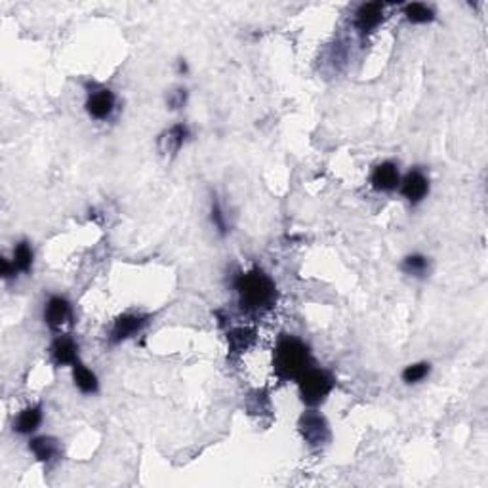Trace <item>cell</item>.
<instances>
[{
    "instance_id": "8fae6325",
    "label": "cell",
    "mask_w": 488,
    "mask_h": 488,
    "mask_svg": "<svg viewBox=\"0 0 488 488\" xmlns=\"http://www.w3.org/2000/svg\"><path fill=\"white\" fill-rule=\"evenodd\" d=\"M52 359L56 364H75L76 355H79V345L75 344V339L62 336L52 344Z\"/></svg>"
},
{
    "instance_id": "30bf717a",
    "label": "cell",
    "mask_w": 488,
    "mask_h": 488,
    "mask_svg": "<svg viewBox=\"0 0 488 488\" xmlns=\"http://www.w3.org/2000/svg\"><path fill=\"white\" fill-rule=\"evenodd\" d=\"M372 187L378 189V191H393L397 185H399V170L393 163H382L378 164L372 172Z\"/></svg>"
},
{
    "instance_id": "52a82bcc",
    "label": "cell",
    "mask_w": 488,
    "mask_h": 488,
    "mask_svg": "<svg viewBox=\"0 0 488 488\" xmlns=\"http://www.w3.org/2000/svg\"><path fill=\"white\" fill-rule=\"evenodd\" d=\"M401 191L412 204H418L429 193V182H427V178L419 170H414V172H408L407 178L402 180Z\"/></svg>"
},
{
    "instance_id": "ac0fdd59",
    "label": "cell",
    "mask_w": 488,
    "mask_h": 488,
    "mask_svg": "<svg viewBox=\"0 0 488 488\" xmlns=\"http://www.w3.org/2000/svg\"><path fill=\"white\" fill-rule=\"evenodd\" d=\"M405 16L410 23H427L433 19L431 8H427L426 4H419V2H414V4H408L405 8Z\"/></svg>"
},
{
    "instance_id": "5bb4252c",
    "label": "cell",
    "mask_w": 488,
    "mask_h": 488,
    "mask_svg": "<svg viewBox=\"0 0 488 488\" xmlns=\"http://www.w3.org/2000/svg\"><path fill=\"white\" fill-rule=\"evenodd\" d=\"M73 378H75V385L81 389L82 393H95L100 383H98V378L92 370H88L84 364H81L76 361L73 364Z\"/></svg>"
},
{
    "instance_id": "7a4b0ae2",
    "label": "cell",
    "mask_w": 488,
    "mask_h": 488,
    "mask_svg": "<svg viewBox=\"0 0 488 488\" xmlns=\"http://www.w3.org/2000/svg\"><path fill=\"white\" fill-rule=\"evenodd\" d=\"M235 286L240 296V303L248 309H265L275 301V284L260 269L243 273L235 282Z\"/></svg>"
},
{
    "instance_id": "7402d4cb",
    "label": "cell",
    "mask_w": 488,
    "mask_h": 488,
    "mask_svg": "<svg viewBox=\"0 0 488 488\" xmlns=\"http://www.w3.org/2000/svg\"><path fill=\"white\" fill-rule=\"evenodd\" d=\"M185 101H187V92L185 90H175V92H172L168 98V105L170 109H180V107L185 105Z\"/></svg>"
},
{
    "instance_id": "e0dca14e",
    "label": "cell",
    "mask_w": 488,
    "mask_h": 488,
    "mask_svg": "<svg viewBox=\"0 0 488 488\" xmlns=\"http://www.w3.org/2000/svg\"><path fill=\"white\" fill-rule=\"evenodd\" d=\"M13 265L16 269L21 271V273H27L31 269L33 265V250L29 243H19L16 248H13Z\"/></svg>"
},
{
    "instance_id": "7c38bea8",
    "label": "cell",
    "mask_w": 488,
    "mask_h": 488,
    "mask_svg": "<svg viewBox=\"0 0 488 488\" xmlns=\"http://www.w3.org/2000/svg\"><path fill=\"white\" fill-rule=\"evenodd\" d=\"M189 130L185 124H175L170 130H166L158 139V149L163 151L164 155H172L175 151H180L183 141L187 139Z\"/></svg>"
},
{
    "instance_id": "5b68a950",
    "label": "cell",
    "mask_w": 488,
    "mask_h": 488,
    "mask_svg": "<svg viewBox=\"0 0 488 488\" xmlns=\"http://www.w3.org/2000/svg\"><path fill=\"white\" fill-rule=\"evenodd\" d=\"M115 105H117L115 94L111 90L103 88V90H98L94 94H90L86 101V111L92 119L105 120L113 115Z\"/></svg>"
},
{
    "instance_id": "ffe728a7",
    "label": "cell",
    "mask_w": 488,
    "mask_h": 488,
    "mask_svg": "<svg viewBox=\"0 0 488 488\" xmlns=\"http://www.w3.org/2000/svg\"><path fill=\"white\" fill-rule=\"evenodd\" d=\"M427 374H429V364L427 363L410 364V366H407L405 372H402V380L407 383H418L422 382Z\"/></svg>"
},
{
    "instance_id": "603a6c76",
    "label": "cell",
    "mask_w": 488,
    "mask_h": 488,
    "mask_svg": "<svg viewBox=\"0 0 488 488\" xmlns=\"http://www.w3.org/2000/svg\"><path fill=\"white\" fill-rule=\"evenodd\" d=\"M16 271L18 269H16V265H13V263L10 265L8 260H2V277H4V279H10L12 275H16Z\"/></svg>"
},
{
    "instance_id": "44dd1931",
    "label": "cell",
    "mask_w": 488,
    "mask_h": 488,
    "mask_svg": "<svg viewBox=\"0 0 488 488\" xmlns=\"http://www.w3.org/2000/svg\"><path fill=\"white\" fill-rule=\"evenodd\" d=\"M212 223H214V227L218 229L219 235H226L227 233L226 216H223V212H221V207H219L218 201L212 202Z\"/></svg>"
},
{
    "instance_id": "9c48e42d",
    "label": "cell",
    "mask_w": 488,
    "mask_h": 488,
    "mask_svg": "<svg viewBox=\"0 0 488 488\" xmlns=\"http://www.w3.org/2000/svg\"><path fill=\"white\" fill-rule=\"evenodd\" d=\"M383 19V4L382 2H368V4H363L359 8L357 13H355V27L359 31L366 35L372 29L382 23Z\"/></svg>"
},
{
    "instance_id": "2e32d148",
    "label": "cell",
    "mask_w": 488,
    "mask_h": 488,
    "mask_svg": "<svg viewBox=\"0 0 488 488\" xmlns=\"http://www.w3.org/2000/svg\"><path fill=\"white\" fill-rule=\"evenodd\" d=\"M227 339H229V345H231L233 351L243 353V351H246L248 347L254 345V342H256V332L250 330V328H235V330L229 332Z\"/></svg>"
},
{
    "instance_id": "3957f363",
    "label": "cell",
    "mask_w": 488,
    "mask_h": 488,
    "mask_svg": "<svg viewBox=\"0 0 488 488\" xmlns=\"http://www.w3.org/2000/svg\"><path fill=\"white\" fill-rule=\"evenodd\" d=\"M301 401L309 407H317L325 401L334 388V378L326 370L309 368L298 378Z\"/></svg>"
},
{
    "instance_id": "ba28073f",
    "label": "cell",
    "mask_w": 488,
    "mask_h": 488,
    "mask_svg": "<svg viewBox=\"0 0 488 488\" xmlns=\"http://www.w3.org/2000/svg\"><path fill=\"white\" fill-rule=\"evenodd\" d=\"M145 325H147V317H144V315H122V317H119V319L115 320L113 332H111V342H113V344H119L122 339L130 338L134 334H138Z\"/></svg>"
},
{
    "instance_id": "9a60e30c",
    "label": "cell",
    "mask_w": 488,
    "mask_h": 488,
    "mask_svg": "<svg viewBox=\"0 0 488 488\" xmlns=\"http://www.w3.org/2000/svg\"><path fill=\"white\" fill-rule=\"evenodd\" d=\"M31 452L37 456V460L40 462H50L52 458H56L59 454V446H57V441L52 437H38L33 438L31 445H29Z\"/></svg>"
},
{
    "instance_id": "4fadbf2b",
    "label": "cell",
    "mask_w": 488,
    "mask_h": 488,
    "mask_svg": "<svg viewBox=\"0 0 488 488\" xmlns=\"http://www.w3.org/2000/svg\"><path fill=\"white\" fill-rule=\"evenodd\" d=\"M40 422H42L40 407H27L25 410L19 412V416L16 418V422H13V429H16L19 435H29V433L37 431Z\"/></svg>"
},
{
    "instance_id": "d6986e66",
    "label": "cell",
    "mask_w": 488,
    "mask_h": 488,
    "mask_svg": "<svg viewBox=\"0 0 488 488\" xmlns=\"http://www.w3.org/2000/svg\"><path fill=\"white\" fill-rule=\"evenodd\" d=\"M402 269H405V273H408V275H412V277L426 275L427 257L419 256V254H412V256L405 257V262H402Z\"/></svg>"
},
{
    "instance_id": "6da1fadb",
    "label": "cell",
    "mask_w": 488,
    "mask_h": 488,
    "mask_svg": "<svg viewBox=\"0 0 488 488\" xmlns=\"http://www.w3.org/2000/svg\"><path fill=\"white\" fill-rule=\"evenodd\" d=\"M275 374L281 380H298L311 366V353L303 342L292 336L279 339L273 355Z\"/></svg>"
},
{
    "instance_id": "277c9868",
    "label": "cell",
    "mask_w": 488,
    "mask_h": 488,
    "mask_svg": "<svg viewBox=\"0 0 488 488\" xmlns=\"http://www.w3.org/2000/svg\"><path fill=\"white\" fill-rule=\"evenodd\" d=\"M300 431L301 437L306 438V443L311 446L325 445L330 431H328V424L319 412H306L300 419Z\"/></svg>"
},
{
    "instance_id": "8992f818",
    "label": "cell",
    "mask_w": 488,
    "mask_h": 488,
    "mask_svg": "<svg viewBox=\"0 0 488 488\" xmlns=\"http://www.w3.org/2000/svg\"><path fill=\"white\" fill-rule=\"evenodd\" d=\"M71 315H73L71 303L62 296L50 298L46 307H44V320H46V325L50 326L52 330H57L63 325H67L71 320Z\"/></svg>"
}]
</instances>
